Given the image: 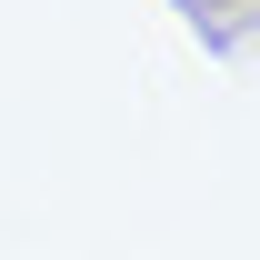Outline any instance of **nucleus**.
<instances>
[{
	"mask_svg": "<svg viewBox=\"0 0 260 260\" xmlns=\"http://www.w3.org/2000/svg\"><path fill=\"white\" fill-rule=\"evenodd\" d=\"M180 10H210V0H180Z\"/></svg>",
	"mask_w": 260,
	"mask_h": 260,
	"instance_id": "1",
	"label": "nucleus"
}]
</instances>
